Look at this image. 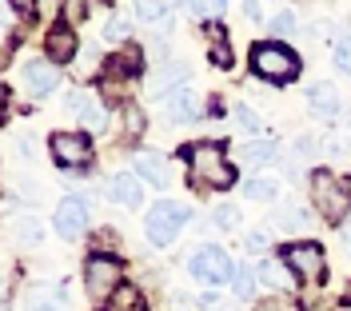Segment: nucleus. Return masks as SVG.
Instances as JSON below:
<instances>
[{
    "mask_svg": "<svg viewBox=\"0 0 351 311\" xmlns=\"http://www.w3.org/2000/svg\"><path fill=\"white\" fill-rule=\"evenodd\" d=\"M44 48H48V60H52V64H64V60H72V56H76V32H72V28H52V32H48V40H44Z\"/></svg>",
    "mask_w": 351,
    "mask_h": 311,
    "instance_id": "4468645a",
    "label": "nucleus"
},
{
    "mask_svg": "<svg viewBox=\"0 0 351 311\" xmlns=\"http://www.w3.org/2000/svg\"><path fill=\"white\" fill-rule=\"evenodd\" d=\"M192 220V212L184 208V203L176 200H160L148 208V216H144V232H148V240H152V247H168L180 236V227Z\"/></svg>",
    "mask_w": 351,
    "mask_h": 311,
    "instance_id": "20e7f679",
    "label": "nucleus"
},
{
    "mask_svg": "<svg viewBox=\"0 0 351 311\" xmlns=\"http://www.w3.org/2000/svg\"><path fill=\"white\" fill-rule=\"evenodd\" d=\"M343 299H348V303H351V284H348V291H343Z\"/></svg>",
    "mask_w": 351,
    "mask_h": 311,
    "instance_id": "4c0bfd02",
    "label": "nucleus"
},
{
    "mask_svg": "<svg viewBox=\"0 0 351 311\" xmlns=\"http://www.w3.org/2000/svg\"><path fill=\"white\" fill-rule=\"evenodd\" d=\"M236 124H240L243 132H256V128H260V120H256V112L247 108V104H236Z\"/></svg>",
    "mask_w": 351,
    "mask_h": 311,
    "instance_id": "473e14b6",
    "label": "nucleus"
},
{
    "mask_svg": "<svg viewBox=\"0 0 351 311\" xmlns=\"http://www.w3.org/2000/svg\"><path fill=\"white\" fill-rule=\"evenodd\" d=\"M184 160H188V172L196 184H208V188H232L236 184V168L223 160L216 144H192L184 152Z\"/></svg>",
    "mask_w": 351,
    "mask_h": 311,
    "instance_id": "f257e3e1",
    "label": "nucleus"
},
{
    "mask_svg": "<svg viewBox=\"0 0 351 311\" xmlns=\"http://www.w3.org/2000/svg\"><path fill=\"white\" fill-rule=\"evenodd\" d=\"M295 28H300V24H295V12H276V16H271V32H276V36H295Z\"/></svg>",
    "mask_w": 351,
    "mask_h": 311,
    "instance_id": "c85d7f7f",
    "label": "nucleus"
},
{
    "mask_svg": "<svg viewBox=\"0 0 351 311\" xmlns=\"http://www.w3.org/2000/svg\"><path fill=\"white\" fill-rule=\"evenodd\" d=\"M48 144H52V160L60 168H84V164H92V140L80 132H56Z\"/></svg>",
    "mask_w": 351,
    "mask_h": 311,
    "instance_id": "6e6552de",
    "label": "nucleus"
},
{
    "mask_svg": "<svg viewBox=\"0 0 351 311\" xmlns=\"http://www.w3.org/2000/svg\"><path fill=\"white\" fill-rule=\"evenodd\" d=\"M284 264L291 267V275L311 279V284H319L328 275V260H324V247L319 244H291L284 251Z\"/></svg>",
    "mask_w": 351,
    "mask_h": 311,
    "instance_id": "0eeeda50",
    "label": "nucleus"
},
{
    "mask_svg": "<svg viewBox=\"0 0 351 311\" xmlns=\"http://www.w3.org/2000/svg\"><path fill=\"white\" fill-rule=\"evenodd\" d=\"M132 172L144 179V184H156V188H164V184H168V168H164V160H160V156L140 152V156H136V164H132Z\"/></svg>",
    "mask_w": 351,
    "mask_h": 311,
    "instance_id": "f3484780",
    "label": "nucleus"
},
{
    "mask_svg": "<svg viewBox=\"0 0 351 311\" xmlns=\"http://www.w3.org/2000/svg\"><path fill=\"white\" fill-rule=\"evenodd\" d=\"M260 275L267 279V284H271V288H284L287 275H291V267L280 264V260H263V264H260Z\"/></svg>",
    "mask_w": 351,
    "mask_h": 311,
    "instance_id": "5701e85b",
    "label": "nucleus"
},
{
    "mask_svg": "<svg viewBox=\"0 0 351 311\" xmlns=\"http://www.w3.org/2000/svg\"><path fill=\"white\" fill-rule=\"evenodd\" d=\"M188 271L196 275L199 284H208V288H219V284H232V275H236V264H232V256L216 244H204L188 260Z\"/></svg>",
    "mask_w": 351,
    "mask_h": 311,
    "instance_id": "423d86ee",
    "label": "nucleus"
},
{
    "mask_svg": "<svg viewBox=\"0 0 351 311\" xmlns=\"http://www.w3.org/2000/svg\"><path fill=\"white\" fill-rule=\"evenodd\" d=\"M164 108H168L172 120H196L199 100H196V92H192V84H180V88L168 92V96H164Z\"/></svg>",
    "mask_w": 351,
    "mask_h": 311,
    "instance_id": "ddd939ff",
    "label": "nucleus"
},
{
    "mask_svg": "<svg viewBox=\"0 0 351 311\" xmlns=\"http://www.w3.org/2000/svg\"><path fill=\"white\" fill-rule=\"evenodd\" d=\"M84 288L92 303H112V295L124 288V264L116 256H92L84 264Z\"/></svg>",
    "mask_w": 351,
    "mask_h": 311,
    "instance_id": "7ed1b4c3",
    "label": "nucleus"
},
{
    "mask_svg": "<svg viewBox=\"0 0 351 311\" xmlns=\"http://www.w3.org/2000/svg\"><path fill=\"white\" fill-rule=\"evenodd\" d=\"M132 72H140V48L124 45L120 52H116V56H112L108 76H132Z\"/></svg>",
    "mask_w": 351,
    "mask_h": 311,
    "instance_id": "4be33fe9",
    "label": "nucleus"
},
{
    "mask_svg": "<svg viewBox=\"0 0 351 311\" xmlns=\"http://www.w3.org/2000/svg\"><path fill=\"white\" fill-rule=\"evenodd\" d=\"M0 108H4V84H0Z\"/></svg>",
    "mask_w": 351,
    "mask_h": 311,
    "instance_id": "58836bf2",
    "label": "nucleus"
},
{
    "mask_svg": "<svg viewBox=\"0 0 351 311\" xmlns=\"http://www.w3.org/2000/svg\"><path fill=\"white\" fill-rule=\"evenodd\" d=\"M243 196H247V200H260V203L276 200V196H280V179L260 172V176H252L247 184H243Z\"/></svg>",
    "mask_w": 351,
    "mask_h": 311,
    "instance_id": "a211bd4d",
    "label": "nucleus"
},
{
    "mask_svg": "<svg viewBox=\"0 0 351 311\" xmlns=\"http://www.w3.org/2000/svg\"><path fill=\"white\" fill-rule=\"evenodd\" d=\"M124 132H128V136L144 132V112H140V108H124Z\"/></svg>",
    "mask_w": 351,
    "mask_h": 311,
    "instance_id": "2f4dec72",
    "label": "nucleus"
},
{
    "mask_svg": "<svg viewBox=\"0 0 351 311\" xmlns=\"http://www.w3.org/2000/svg\"><path fill=\"white\" fill-rule=\"evenodd\" d=\"M240 156L252 168H267V164L280 160V144L276 140H247V144H240Z\"/></svg>",
    "mask_w": 351,
    "mask_h": 311,
    "instance_id": "dca6fc26",
    "label": "nucleus"
},
{
    "mask_svg": "<svg viewBox=\"0 0 351 311\" xmlns=\"http://www.w3.org/2000/svg\"><path fill=\"white\" fill-rule=\"evenodd\" d=\"M24 311H68V299H64V291L40 288V291H32V295H28Z\"/></svg>",
    "mask_w": 351,
    "mask_h": 311,
    "instance_id": "6ab92c4d",
    "label": "nucleus"
},
{
    "mask_svg": "<svg viewBox=\"0 0 351 311\" xmlns=\"http://www.w3.org/2000/svg\"><path fill=\"white\" fill-rule=\"evenodd\" d=\"M140 184L144 179L136 176V172H116L108 184V192H112V200L124 203V208H144V188Z\"/></svg>",
    "mask_w": 351,
    "mask_h": 311,
    "instance_id": "f8f14e48",
    "label": "nucleus"
},
{
    "mask_svg": "<svg viewBox=\"0 0 351 311\" xmlns=\"http://www.w3.org/2000/svg\"><path fill=\"white\" fill-rule=\"evenodd\" d=\"M68 108L76 112V120H80L84 132H104V128H108V108H104L100 96H92V92H72V96H68Z\"/></svg>",
    "mask_w": 351,
    "mask_h": 311,
    "instance_id": "9d476101",
    "label": "nucleus"
},
{
    "mask_svg": "<svg viewBox=\"0 0 351 311\" xmlns=\"http://www.w3.org/2000/svg\"><path fill=\"white\" fill-rule=\"evenodd\" d=\"M212 64L232 68V48L223 40V28H212Z\"/></svg>",
    "mask_w": 351,
    "mask_h": 311,
    "instance_id": "393cba45",
    "label": "nucleus"
},
{
    "mask_svg": "<svg viewBox=\"0 0 351 311\" xmlns=\"http://www.w3.org/2000/svg\"><path fill=\"white\" fill-rule=\"evenodd\" d=\"M212 223L228 232V227H236V223H240V212H236L232 203H223V208H216V216H212Z\"/></svg>",
    "mask_w": 351,
    "mask_h": 311,
    "instance_id": "7c9ffc66",
    "label": "nucleus"
},
{
    "mask_svg": "<svg viewBox=\"0 0 351 311\" xmlns=\"http://www.w3.org/2000/svg\"><path fill=\"white\" fill-rule=\"evenodd\" d=\"M52 12H56V0H36V16L40 21H52Z\"/></svg>",
    "mask_w": 351,
    "mask_h": 311,
    "instance_id": "c9c22d12",
    "label": "nucleus"
},
{
    "mask_svg": "<svg viewBox=\"0 0 351 311\" xmlns=\"http://www.w3.org/2000/svg\"><path fill=\"white\" fill-rule=\"evenodd\" d=\"M247 251H252V256L267 251V232H252V236H247Z\"/></svg>",
    "mask_w": 351,
    "mask_h": 311,
    "instance_id": "72a5a7b5",
    "label": "nucleus"
},
{
    "mask_svg": "<svg viewBox=\"0 0 351 311\" xmlns=\"http://www.w3.org/2000/svg\"><path fill=\"white\" fill-rule=\"evenodd\" d=\"M188 8H192L196 16H219V12L228 8V0H188Z\"/></svg>",
    "mask_w": 351,
    "mask_h": 311,
    "instance_id": "c756f323",
    "label": "nucleus"
},
{
    "mask_svg": "<svg viewBox=\"0 0 351 311\" xmlns=\"http://www.w3.org/2000/svg\"><path fill=\"white\" fill-rule=\"evenodd\" d=\"M307 104L319 120H331L339 112V92H335V84H315V88H307Z\"/></svg>",
    "mask_w": 351,
    "mask_h": 311,
    "instance_id": "2eb2a0df",
    "label": "nucleus"
},
{
    "mask_svg": "<svg viewBox=\"0 0 351 311\" xmlns=\"http://www.w3.org/2000/svg\"><path fill=\"white\" fill-rule=\"evenodd\" d=\"M256 275H260V271H256L252 264L236 267V275H232V291H236V299H252V295H256V288H260Z\"/></svg>",
    "mask_w": 351,
    "mask_h": 311,
    "instance_id": "412c9836",
    "label": "nucleus"
},
{
    "mask_svg": "<svg viewBox=\"0 0 351 311\" xmlns=\"http://www.w3.org/2000/svg\"><path fill=\"white\" fill-rule=\"evenodd\" d=\"M52 227L64 236V240H80L88 232V203L80 196H64L56 203V216H52Z\"/></svg>",
    "mask_w": 351,
    "mask_h": 311,
    "instance_id": "1a4fd4ad",
    "label": "nucleus"
},
{
    "mask_svg": "<svg viewBox=\"0 0 351 311\" xmlns=\"http://www.w3.org/2000/svg\"><path fill=\"white\" fill-rule=\"evenodd\" d=\"M311 200H315V212L331 223L348 220V212H351L348 184H339L331 172H311Z\"/></svg>",
    "mask_w": 351,
    "mask_h": 311,
    "instance_id": "39448f33",
    "label": "nucleus"
},
{
    "mask_svg": "<svg viewBox=\"0 0 351 311\" xmlns=\"http://www.w3.org/2000/svg\"><path fill=\"white\" fill-rule=\"evenodd\" d=\"M16 240H21V244H40V240H44V223L32 220V216L21 220V223H16Z\"/></svg>",
    "mask_w": 351,
    "mask_h": 311,
    "instance_id": "a878e982",
    "label": "nucleus"
},
{
    "mask_svg": "<svg viewBox=\"0 0 351 311\" xmlns=\"http://www.w3.org/2000/svg\"><path fill=\"white\" fill-rule=\"evenodd\" d=\"M136 21L152 24V28H168V4L164 0H136Z\"/></svg>",
    "mask_w": 351,
    "mask_h": 311,
    "instance_id": "aec40b11",
    "label": "nucleus"
},
{
    "mask_svg": "<svg viewBox=\"0 0 351 311\" xmlns=\"http://www.w3.org/2000/svg\"><path fill=\"white\" fill-rule=\"evenodd\" d=\"M331 60H335V68H339V72H348V76H351V32L335 40V52H331Z\"/></svg>",
    "mask_w": 351,
    "mask_h": 311,
    "instance_id": "cd10ccee",
    "label": "nucleus"
},
{
    "mask_svg": "<svg viewBox=\"0 0 351 311\" xmlns=\"http://www.w3.org/2000/svg\"><path fill=\"white\" fill-rule=\"evenodd\" d=\"M343 232H348V244H351V216L343 220Z\"/></svg>",
    "mask_w": 351,
    "mask_h": 311,
    "instance_id": "e433bc0d",
    "label": "nucleus"
},
{
    "mask_svg": "<svg viewBox=\"0 0 351 311\" xmlns=\"http://www.w3.org/2000/svg\"><path fill=\"white\" fill-rule=\"evenodd\" d=\"M128 36H132V21L108 16V24H104V40H112V45H128Z\"/></svg>",
    "mask_w": 351,
    "mask_h": 311,
    "instance_id": "b1692460",
    "label": "nucleus"
},
{
    "mask_svg": "<svg viewBox=\"0 0 351 311\" xmlns=\"http://www.w3.org/2000/svg\"><path fill=\"white\" fill-rule=\"evenodd\" d=\"M136 308H140V291L128 288V284L112 295V311H136Z\"/></svg>",
    "mask_w": 351,
    "mask_h": 311,
    "instance_id": "bb28decb",
    "label": "nucleus"
},
{
    "mask_svg": "<svg viewBox=\"0 0 351 311\" xmlns=\"http://www.w3.org/2000/svg\"><path fill=\"white\" fill-rule=\"evenodd\" d=\"M21 80H24V92L28 96H48V92L60 84V68L52 64V60H28L21 72Z\"/></svg>",
    "mask_w": 351,
    "mask_h": 311,
    "instance_id": "9b49d317",
    "label": "nucleus"
},
{
    "mask_svg": "<svg viewBox=\"0 0 351 311\" xmlns=\"http://www.w3.org/2000/svg\"><path fill=\"white\" fill-rule=\"evenodd\" d=\"M256 311H295V303H291V299H267V303L256 308Z\"/></svg>",
    "mask_w": 351,
    "mask_h": 311,
    "instance_id": "f704fd0d",
    "label": "nucleus"
},
{
    "mask_svg": "<svg viewBox=\"0 0 351 311\" xmlns=\"http://www.w3.org/2000/svg\"><path fill=\"white\" fill-rule=\"evenodd\" d=\"M252 68L271 84H287V80L300 76V56L280 40H263V45L252 48Z\"/></svg>",
    "mask_w": 351,
    "mask_h": 311,
    "instance_id": "f03ea898",
    "label": "nucleus"
}]
</instances>
